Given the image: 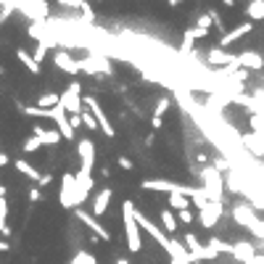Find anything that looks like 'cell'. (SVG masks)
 I'll use <instances>...</instances> for the list:
<instances>
[{"mask_svg": "<svg viewBox=\"0 0 264 264\" xmlns=\"http://www.w3.org/2000/svg\"><path fill=\"white\" fill-rule=\"evenodd\" d=\"M135 204L132 201H124L122 204V222H124V235H127V248L132 254H137L143 248L140 241V225H137V217H135Z\"/></svg>", "mask_w": 264, "mask_h": 264, "instance_id": "cell-1", "label": "cell"}, {"mask_svg": "<svg viewBox=\"0 0 264 264\" xmlns=\"http://www.w3.org/2000/svg\"><path fill=\"white\" fill-rule=\"evenodd\" d=\"M201 180H204V190L209 196V201H222V193H225V180H222V172L214 166H204L201 169Z\"/></svg>", "mask_w": 264, "mask_h": 264, "instance_id": "cell-2", "label": "cell"}, {"mask_svg": "<svg viewBox=\"0 0 264 264\" xmlns=\"http://www.w3.org/2000/svg\"><path fill=\"white\" fill-rule=\"evenodd\" d=\"M80 92H82V85L80 82H77V80H71L69 82V87L64 90V92H61V108H64V111L66 114H82V95H80Z\"/></svg>", "mask_w": 264, "mask_h": 264, "instance_id": "cell-3", "label": "cell"}, {"mask_svg": "<svg viewBox=\"0 0 264 264\" xmlns=\"http://www.w3.org/2000/svg\"><path fill=\"white\" fill-rule=\"evenodd\" d=\"M77 64H80V71H85V74H103V77L114 74V71H111V64H108V58H106V53H90V56L80 58Z\"/></svg>", "mask_w": 264, "mask_h": 264, "instance_id": "cell-4", "label": "cell"}, {"mask_svg": "<svg viewBox=\"0 0 264 264\" xmlns=\"http://www.w3.org/2000/svg\"><path fill=\"white\" fill-rule=\"evenodd\" d=\"M58 198H61V206H64V209H77V175L64 172Z\"/></svg>", "mask_w": 264, "mask_h": 264, "instance_id": "cell-5", "label": "cell"}, {"mask_svg": "<svg viewBox=\"0 0 264 264\" xmlns=\"http://www.w3.org/2000/svg\"><path fill=\"white\" fill-rule=\"evenodd\" d=\"M77 153H80V169L92 175V169H95V146H92L90 137H82L77 143Z\"/></svg>", "mask_w": 264, "mask_h": 264, "instance_id": "cell-6", "label": "cell"}, {"mask_svg": "<svg viewBox=\"0 0 264 264\" xmlns=\"http://www.w3.org/2000/svg\"><path fill=\"white\" fill-rule=\"evenodd\" d=\"M85 108H87V111H90L92 116H95V119H98V124H101V130L106 132V137H116V130H114V124L108 122V116L103 114V108L98 106V101L92 98V95H85Z\"/></svg>", "mask_w": 264, "mask_h": 264, "instance_id": "cell-7", "label": "cell"}, {"mask_svg": "<svg viewBox=\"0 0 264 264\" xmlns=\"http://www.w3.org/2000/svg\"><path fill=\"white\" fill-rule=\"evenodd\" d=\"M222 214H225V204H222V201H209V206L198 211V222L204 225L206 230H211L217 222L222 220Z\"/></svg>", "mask_w": 264, "mask_h": 264, "instance_id": "cell-8", "label": "cell"}, {"mask_svg": "<svg viewBox=\"0 0 264 264\" xmlns=\"http://www.w3.org/2000/svg\"><path fill=\"white\" fill-rule=\"evenodd\" d=\"M206 61H209L211 66H230V71L241 69V64H238V56L225 53L222 48H211V51H206Z\"/></svg>", "mask_w": 264, "mask_h": 264, "instance_id": "cell-9", "label": "cell"}, {"mask_svg": "<svg viewBox=\"0 0 264 264\" xmlns=\"http://www.w3.org/2000/svg\"><path fill=\"white\" fill-rule=\"evenodd\" d=\"M74 214H77V220H80L85 227H90L92 232H95V238H103V241H111V232H108L98 220H95V217H92V214H87V211H82V209H74Z\"/></svg>", "mask_w": 264, "mask_h": 264, "instance_id": "cell-10", "label": "cell"}, {"mask_svg": "<svg viewBox=\"0 0 264 264\" xmlns=\"http://www.w3.org/2000/svg\"><path fill=\"white\" fill-rule=\"evenodd\" d=\"M241 143H243V148L248 151V153H254L256 159H264V135L261 132H246V135H241Z\"/></svg>", "mask_w": 264, "mask_h": 264, "instance_id": "cell-11", "label": "cell"}, {"mask_svg": "<svg viewBox=\"0 0 264 264\" xmlns=\"http://www.w3.org/2000/svg\"><path fill=\"white\" fill-rule=\"evenodd\" d=\"M92 185H95V180H92V175H87V172H77V209H80L85 201H87V196H90V190H92Z\"/></svg>", "mask_w": 264, "mask_h": 264, "instance_id": "cell-12", "label": "cell"}, {"mask_svg": "<svg viewBox=\"0 0 264 264\" xmlns=\"http://www.w3.org/2000/svg\"><path fill=\"white\" fill-rule=\"evenodd\" d=\"M53 122H56V130L64 135V140H74V127H71V122H69V114L61 106L53 108Z\"/></svg>", "mask_w": 264, "mask_h": 264, "instance_id": "cell-13", "label": "cell"}, {"mask_svg": "<svg viewBox=\"0 0 264 264\" xmlns=\"http://www.w3.org/2000/svg\"><path fill=\"white\" fill-rule=\"evenodd\" d=\"M254 29V21H243V24H238L235 29H230V32H225L222 37H220V48H227V45H232V42H238L241 37H246L248 32Z\"/></svg>", "mask_w": 264, "mask_h": 264, "instance_id": "cell-14", "label": "cell"}, {"mask_svg": "<svg viewBox=\"0 0 264 264\" xmlns=\"http://www.w3.org/2000/svg\"><path fill=\"white\" fill-rule=\"evenodd\" d=\"M238 64H241V69H246V71H259V69L264 66V56L256 53V51H243V53L238 56Z\"/></svg>", "mask_w": 264, "mask_h": 264, "instance_id": "cell-15", "label": "cell"}, {"mask_svg": "<svg viewBox=\"0 0 264 264\" xmlns=\"http://www.w3.org/2000/svg\"><path fill=\"white\" fill-rule=\"evenodd\" d=\"M169 106H172V101H169V95H161L156 101V108H153V114H151V127L153 130H159L161 124H164V116L169 111Z\"/></svg>", "mask_w": 264, "mask_h": 264, "instance_id": "cell-16", "label": "cell"}, {"mask_svg": "<svg viewBox=\"0 0 264 264\" xmlns=\"http://www.w3.org/2000/svg\"><path fill=\"white\" fill-rule=\"evenodd\" d=\"M53 64L58 66V69H64L66 74H77L80 71V64L71 58V53H66V51H56L53 53Z\"/></svg>", "mask_w": 264, "mask_h": 264, "instance_id": "cell-17", "label": "cell"}, {"mask_svg": "<svg viewBox=\"0 0 264 264\" xmlns=\"http://www.w3.org/2000/svg\"><path fill=\"white\" fill-rule=\"evenodd\" d=\"M111 188H103V190H98V196L92 198V217H101V214H106V209H108V204H111Z\"/></svg>", "mask_w": 264, "mask_h": 264, "instance_id": "cell-18", "label": "cell"}, {"mask_svg": "<svg viewBox=\"0 0 264 264\" xmlns=\"http://www.w3.org/2000/svg\"><path fill=\"white\" fill-rule=\"evenodd\" d=\"M13 166H16V172H19V175H24L27 180H32V182H37V185H40L42 175H40L37 169H35L32 164H29L27 159H13Z\"/></svg>", "mask_w": 264, "mask_h": 264, "instance_id": "cell-19", "label": "cell"}, {"mask_svg": "<svg viewBox=\"0 0 264 264\" xmlns=\"http://www.w3.org/2000/svg\"><path fill=\"white\" fill-rule=\"evenodd\" d=\"M32 135H37V137H40L42 146H58L61 140H64V135H61L58 130H42L40 124L35 127V132H32Z\"/></svg>", "mask_w": 264, "mask_h": 264, "instance_id": "cell-20", "label": "cell"}, {"mask_svg": "<svg viewBox=\"0 0 264 264\" xmlns=\"http://www.w3.org/2000/svg\"><path fill=\"white\" fill-rule=\"evenodd\" d=\"M232 256H235L238 261H254V246L251 243H246V241H241V243H235L232 246Z\"/></svg>", "mask_w": 264, "mask_h": 264, "instance_id": "cell-21", "label": "cell"}, {"mask_svg": "<svg viewBox=\"0 0 264 264\" xmlns=\"http://www.w3.org/2000/svg\"><path fill=\"white\" fill-rule=\"evenodd\" d=\"M16 58L21 61V66H24V69H27L29 74H40V64H37V61H35V56L29 53V51L19 48V51H16Z\"/></svg>", "mask_w": 264, "mask_h": 264, "instance_id": "cell-22", "label": "cell"}, {"mask_svg": "<svg viewBox=\"0 0 264 264\" xmlns=\"http://www.w3.org/2000/svg\"><path fill=\"white\" fill-rule=\"evenodd\" d=\"M193 201L185 196V193H169V209L172 211H185V209H190Z\"/></svg>", "mask_w": 264, "mask_h": 264, "instance_id": "cell-23", "label": "cell"}, {"mask_svg": "<svg viewBox=\"0 0 264 264\" xmlns=\"http://www.w3.org/2000/svg\"><path fill=\"white\" fill-rule=\"evenodd\" d=\"M246 16L248 21H264V0H251L246 6Z\"/></svg>", "mask_w": 264, "mask_h": 264, "instance_id": "cell-24", "label": "cell"}, {"mask_svg": "<svg viewBox=\"0 0 264 264\" xmlns=\"http://www.w3.org/2000/svg\"><path fill=\"white\" fill-rule=\"evenodd\" d=\"M177 225H180V220H177V214L172 211V209H164L161 211V227L169 232V235H172V232L177 230Z\"/></svg>", "mask_w": 264, "mask_h": 264, "instance_id": "cell-25", "label": "cell"}, {"mask_svg": "<svg viewBox=\"0 0 264 264\" xmlns=\"http://www.w3.org/2000/svg\"><path fill=\"white\" fill-rule=\"evenodd\" d=\"M58 103H61V92H42V95H37L40 108H56Z\"/></svg>", "mask_w": 264, "mask_h": 264, "instance_id": "cell-26", "label": "cell"}, {"mask_svg": "<svg viewBox=\"0 0 264 264\" xmlns=\"http://www.w3.org/2000/svg\"><path fill=\"white\" fill-rule=\"evenodd\" d=\"M0 232L8 238L11 235V227H8V198L3 196L0 198Z\"/></svg>", "mask_w": 264, "mask_h": 264, "instance_id": "cell-27", "label": "cell"}, {"mask_svg": "<svg viewBox=\"0 0 264 264\" xmlns=\"http://www.w3.org/2000/svg\"><path fill=\"white\" fill-rule=\"evenodd\" d=\"M209 248H214L217 254H232V246H227L222 238H211V241H209Z\"/></svg>", "mask_w": 264, "mask_h": 264, "instance_id": "cell-28", "label": "cell"}, {"mask_svg": "<svg viewBox=\"0 0 264 264\" xmlns=\"http://www.w3.org/2000/svg\"><path fill=\"white\" fill-rule=\"evenodd\" d=\"M82 122H85V127H87V130H101V124H98V119L92 116V114L87 111V108H85V111H82Z\"/></svg>", "mask_w": 264, "mask_h": 264, "instance_id": "cell-29", "label": "cell"}, {"mask_svg": "<svg viewBox=\"0 0 264 264\" xmlns=\"http://www.w3.org/2000/svg\"><path fill=\"white\" fill-rule=\"evenodd\" d=\"M40 146H42V140H40L37 135H32V137H27V140H24V151H27V153H35Z\"/></svg>", "mask_w": 264, "mask_h": 264, "instance_id": "cell-30", "label": "cell"}, {"mask_svg": "<svg viewBox=\"0 0 264 264\" xmlns=\"http://www.w3.org/2000/svg\"><path fill=\"white\" fill-rule=\"evenodd\" d=\"M177 220H180V222H185V225H190V222H196V220H198V214H193L190 209H185V211H177Z\"/></svg>", "mask_w": 264, "mask_h": 264, "instance_id": "cell-31", "label": "cell"}, {"mask_svg": "<svg viewBox=\"0 0 264 264\" xmlns=\"http://www.w3.org/2000/svg\"><path fill=\"white\" fill-rule=\"evenodd\" d=\"M188 32H190V35H193L196 40H204V37H209V35H211V29H201V27H190Z\"/></svg>", "mask_w": 264, "mask_h": 264, "instance_id": "cell-32", "label": "cell"}, {"mask_svg": "<svg viewBox=\"0 0 264 264\" xmlns=\"http://www.w3.org/2000/svg\"><path fill=\"white\" fill-rule=\"evenodd\" d=\"M45 53H48V45H42V42H40L37 48H35V53H32V56H35V61H37V64H42V58H45Z\"/></svg>", "mask_w": 264, "mask_h": 264, "instance_id": "cell-33", "label": "cell"}, {"mask_svg": "<svg viewBox=\"0 0 264 264\" xmlns=\"http://www.w3.org/2000/svg\"><path fill=\"white\" fill-rule=\"evenodd\" d=\"M193 42H196V37L190 32H185V37H182V53H188L193 48Z\"/></svg>", "mask_w": 264, "mask_h": 264, "instance_id": "cell-34", "label": "cell"}, {"mask_svg": "<svg viewBox=\"0 0 264 264\" xmlns=\"http://www.w3.org/2000/svg\"><path fill=\"white\" fill-rule=\"evenodd\" d=\"M69 122H71V127H74V132H77V130H80L82 124H85V122H82V114H69Z\"/></svg>", "mask_w": 264, "mask_h": 264, "instance_id": "cell-35", "label": "cell"}, {"mask_svg": "<svg viewBox=\"0 0 264 264\" xmlns=\"http://www.w3.org/2000/svg\"><path fill=\"white\" fill-rule=\"evenodd\" d=\"M116 164H119V166H122V169H127V172H130V169H132V166H135V164H132V161H130V159H127V156H119V159H116Z\"/></svg>", "mask_w": 264, "mask_h": 264, "instance_id": "cell-36", "label": "cell"}, {"mask_svg": "<svg viewBox=\"0 0 264 264\" xmlns=\"http://www.w3.org/2000/svg\"><path fill=\"white\" fill-rule=\"evenodd\" d=\"M61 6H69V8H82L85 0H61Z\"/></svg>", "mask_w": 264, "mask_h": 264, "instance_id": "cell-37", "label": "cell"}, {"mask_svg": "<svg viewBox=\"0 0 264 264\" xmlns=\"http://www.w3.org/2000/svg\"><path fill=\"white\" fill-rule=\"evenodd\" d=\"M211 166H214V169H220V172H227V166H230V164H227L225 159H214V164H211Z\"/></svg>", "mask_w": 264, "mask_h": 264, "instance_id": "cell-38", "label": "cell"}, {"mask_svg": "<svg viewBox=\"0 0 264 264\" xmlns=\"http://www.w3.org/2000/svg\"><path fill=\"white\" fill-rule=\"evenodd\" d=\"M51 182H53V175H51V172H45V175H42V180H40V188H48Z\"/></svg>", "mask_w": 264, "mask_h": 264, "instance_id": "cell-39", "label": "cell"}, {"mask_svg": "<svg viewBox=\"0 0 264 264\" xmlns=\"http://www.w3.org/2000/svg\"><path fill=\"white\" fill-rule=\"evenodd\" d=\"M29 201H40V190H37V188L29 190Z\"/></svg>", "mask_w": 264, "mask_h": 264, "instance_id": "cell-40", "label": "cell"}, {"mask_svg": "<svg viewBox=\"0 0 264 264\" xmlns=\"http://www.w3.org/2000/svg\"><path fill=\"white\" fill-rule=\"evenodd\" d=\"M0 251H11V243L8 241H0Z\"/></svg>", "mask_w": 264, "mask_h": 264, "instance_id": "cell-41", "label": "cell"}, {"mask_svg": "<svg viewBox=\"0 0 264 264\" xmlns=\"http://www.w3.org/2000/svg\"><path fill=\"white\" fill-rule=\"evenodd\" d=\"M222 6L225 8H235V0H222Z\"/></svg>", "mask_w": 264, "mask_h": 264, "instance_id": "cell-42", "label": "cell"}, {"mask_svg": "<svg viewBox=\"0 0 264 264\" xmlns=\"http://www.w3.org/2000/svg\"><path fill=\"white\" fill-rule=\"evenodd\" d=\"M182 3V0H169V6H180Z\"/></svg>", "mask_w": 264, "mask_h": 264, "instance_id": "cell-43", "label": "cell"}, {"mask_svg": "<svg viewBox=\"0 0 264 264\" xmlns=\"http://www.w3.org/2000/svg\"><path fill=\"white\" fill-rule=\"evenodd\" d=\"M116 264H132V261H127V259H119Z\"/></svg>", "mask_w": 264, "mask_h": 264, "instance_id": "cell-44", "label": "cell"}, {"mask_svg": "<svg viewBox=\"0 0 264 264\" xmlns=\"http://www.w3.org/2000/svg\"><path fill=\"white\" fill-rule=\"evenodd\" d=\"M6 196V188H3V185H0V198H3Z\"/></svg>", "mask_w": 264, "mask_h": 264, "instance_id": "cell-45", "label": "cell"}, {"mask_svg": "<svg viewBox=\"0 0 264 264\" xmlns=\"http://www.w3.org/2000/svg\"><path fill=\"white\" fill-rule=\"evenodd\" d=\"M246 3H251V0H246Z\"/></svg>", "mask_w": 264, "mask_h": 264, "instance_id": "cell-46", "label": "cell"}, {"mask_svg": "<svg viewBox=\"0 0 264 264\" xmlns=\"http://www.w3.org/2000/svg\"><path fill=\"white\" fill-rule=\"evenodd\" d=\"M261 56H264V53H261Z\"/></svg>", "mask_w": 264, "mask_h": 264, "instance_id": "cell-47", "label": "cell"}]
</instances>
